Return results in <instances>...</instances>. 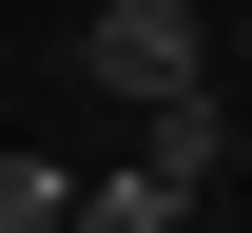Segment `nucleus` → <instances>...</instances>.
I'll return each mask as SVG.
<instances>
[{
    "instance_id": "4",
    "label": "nucleus",
    "mask_w": 252,
    "mask_h": 233,
    "mask_svg": "<svg viewBox=\"0 0 252 233\" xmlns=\"http://www.w3.org/2000/svg\"><path fill=\"white\" fill-rule=\"evenodd\" d=\"M59 214H78V175H59V156H0V233H59Z\"/></svg>"
},
{
    "instance_id": "2",
    "label": "nucleus",
    "mask_w": 252,
    "mask_h": 233,
    "mask_svg": "<svg viewBox=\"0 0 252 233\" xmlns=\"http://www.w3.org/2000/svg\"><path fill=\"white\" fill-rule=\"evenodd\" d=\"M136 175H156V195L194 214V195L233 175V117H214V98H156V117H136Z\"/></svg>"
},
{
    "instance_id": "1",
    "label": "nucleus",
    "mask_w": 252,
    "mask_h": 233,
    "mask_svg": "<svg viewBox=\"0 0 252 233\" xmlns=\"http://www.w3.org/2000/svg\"><path fill=\"white\" fill-rule=\"evenodd\" d=\"M78 59H97V98H136V117H156V98H214L194 0H97V39H78Z\"/></svg>"
},
{
    "instance_id": "3",
    "label": "nucleus",
    "mask_w": 252,
    "mask_h": 233,
    "mask_svg": "<svg viewBox=\"0 0 252 233\" xmlns=\"http://www.w3.org/2000/svg\"><path fill=\"white\" fill-rule=\"evenodd\" d=\"M59 233H175V195H156V175L117 156V175H78V214H59Z\"/></svg>"
}]
</instances>
